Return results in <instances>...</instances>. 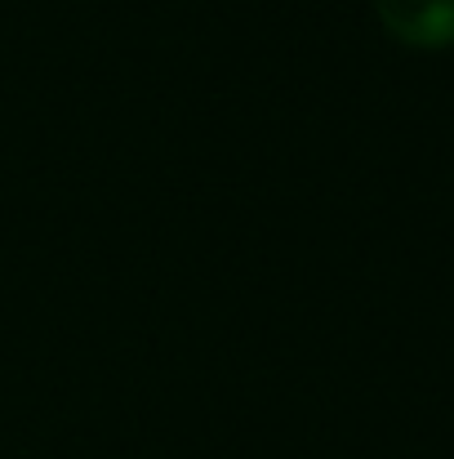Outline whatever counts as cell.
<instances>
[{
  "label": "cell",
  "instance_id": "cell-1",
  "mask_svg": "<svg viewBox=\"0 0 454 459\" xmlns=\"http://www.w3.org/2000/svg\"><path fill=\"white\" fill-rule=\"evenodd\" d=\"M383 31L410 49H450L454 0H374Z\"/></svg>",
  "mask_w": 454,
  "mask_h": 459
}]
</instances>
